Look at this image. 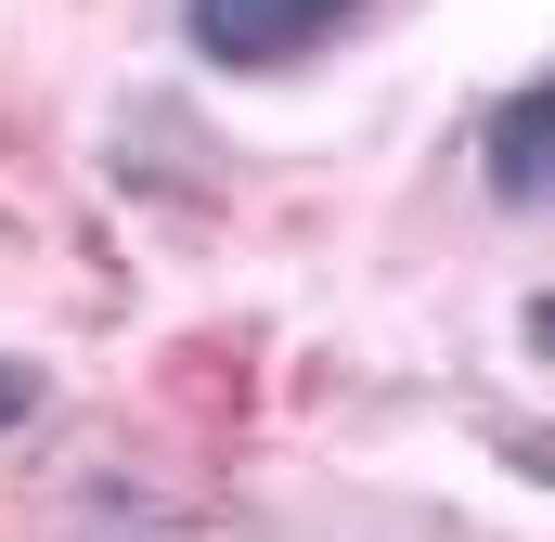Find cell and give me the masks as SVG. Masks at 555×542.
<instances>
[{"label":"cell","instance_id":"1","mask_svg":"<svg viewBox=\"0 0 555 542\" xmlns=\"http://www.w3.org/2000/svg\"><path fill=\"white\" fill-rule=\"evenodd\" d=\"M349 13H362V0H181V26H194L207 65H297V52H323Z\"/></svg>","mask_w":555,"mask_h":542},{"label":"cell","instance_id":"2","mask_svg":"<svg viewBox=\"0 0 555 542\" xmlns=\"http://www.w3.org/2000/svg\"><path fill=\"white\" fill-rule=\"evenodd\" d=\"M543 142H555V91H504V117H491V194L504 207H543Z\"/></svg>","mask_w":555,"mask_h":542},{"label":"cell","instance_id":"3","mask_svg":"<svg viewBox=\"0 0 555 542\" xmlns=\"http://www.w3.org/2000/svg\"><path fill=\"white\" fill-rule=\"evenodd\" d=\"M26 413H39V375H26V362H0V426H26Z\"/></svg>","mask_w":555,"mask_h":542}]
</instances>
